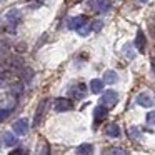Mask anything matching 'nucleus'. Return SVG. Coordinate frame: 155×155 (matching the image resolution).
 <instances>
[{
	"mask_svg": "<svg viewBox=\"0 0 155 155\" xmlns=\"http://www.w3.org/2000/svg\"><path fill=\"white\" fill-rule=\"evenodd\" d=\"M0 2H4V0H0Z\"/></svg>",
	"mask_w": 155,
	"mask_h": 155,
	"instance_id": "obj_26",
	"label": "nucleus"
},
{
	"mask_svg": "<svg viewBox=\"0 0 155 155\" xmlns=\"http://www.w3.org/2000/svg\"><path fill=\"white\" fill-rule=\"evenodd\" d=\"M12 130H14L17 135H25L28 132V120L27 118H20V120H17L14 125H12Z\"/></svg>",
	"mask_w": 155,
	"mask_h": 155,
	"instance_id": "obj_4",
	"label": "nucleus"
},
{
	"mask_svg": "<svg viewBox=\"0 0 155 155\" xmlns=\"http://www.w3.org/2000/svg\"><path fill=\"white\" fill-rule=\"evenodd\" d=\"M92 30V27H90V25H87V24H85V25H82V27L80 28H78V35H82V37H85V35H88V32H90Z\"/></svg>",
	"mask_w": 155,
	"mask_h": 155,
	"instance_id": "obj_18",
	"label": "nucleus"
},
{
	"mask_svg": "<svg viewBox=\"0 0 155 155\" xmlns=\"http://www.w3.org/2000/svg\"><path fill=\"white\" fill-rule=\"evenodd\" d=\"M122 54H124L125 57L128 58V60H134L135 55H137V54H135V50L132 48L130 44H125V45H124V48H122Z\"/></svg>",
	"mask_w": 155,
	"mask_h": 155,
	"instance_id": "obj_16",
	"label": "nucleus"
},
{
	"mask_svg": "<svg viewBox=\"0 0 155 155\" xmlns=\"http://www.w3.org/2000/svg\"><path fill=\"white\" fill-rule=\"evenodd\" d=\"M105 117H107V107H105V105H98V107H95V110H94L95 125H98L102 120H105Z\"/></svg>",
	"mask_w": 155,
	"mask_h": 155,
	"instance_id": "obj_8",
	"label": "nucleus"
},
{
	"mask_svg": "<svg viewBox=\"0 0 155 155\" xmlns=\"http://www.w3.org/2000/svg\"><path fill=\"white\" fill-rule=\"evenodd\" d=\"M7 20L10 22L12 25H17V22L20 20V12H18L17 8H14V10H8V12H7Z\"/></svg>",
	"mask_w": 155,
	"mask_h": 155,
	"instance_id": "obj_14",
	"label": "nucleus"
},
{
	"mask_svg": "<svg viewBox=\"0 0 155 155\" xmlns=\"http://www.w3.org/2000/svg\"><path fill=\"white\" fill-rule=\"evenodd\" d=\"M147 122L148 124H155V112H150V114L147 115Z\"/></svg>",
	"mask_w": 155,
	"mask_h": 155,
	"instance_id": "obj_22",
	"label": "nucleus"
},
{
	"mask_svg": "<svg viewBox=\"0 0 155 155\" xmlns=\"http://www.w3.org/2000/svg\"><path fill=\"white\" fill-rule=\"evenodd\" d=\"M108 153H125L124 150H117V148H114V150H108Z\"/></svg>",
	"mask_w": 155,
	"mask_h": 155,
	"instance_id": "obj_23",
	"label": "nucleus"
},
{
	"mask_svg": "<svg viewBox=\"0 0 155 155\" xmlns=\"http://www.w3.org/2000/svg\"><path fill=\"white\" fill-rule=\"evenodd\" d=\"M130 137L138 138V137H140V130H138L137 127H132V128H130Z\"/></svg>",
	"mask_w": 155,
	"mask_h": 155,
	"instance_id": "obj_21",
	"label": "nucleus"
},
{
	"mask_svg": "<svg viewBox=\"0 0 155 155\" xmlns=\"http://www.w3.org/2000/svg\"><path fill=\"white\" fill-rule=\"evenodd\" d=\"M90 90L92 94H100L104 90V80H98V78H94L90 82Z\"/></svg>",
	"mask_w": 155,
	"mask_h": 155,
	"instance_id": "obj_13",
	"label": "nucleus"
},
{
	"mask_svg": "<svg viewBox=\"0 0 155 155\" xmlns=\"http://www.w3.org/2000/svg\"><path fill=\"white\" fill-rule=\"evenodd\" d=\"M54 108L57 112H68L74 108V104H72L68 98H57V100L54 102Z\"/></svg>",
	"mask_w": 155,
	"mask_h": 155,
	"instance_id": "obj_2",
	"label": "nucleus"
},
{
	"mask_svg": "<svg viewBox=\"0 0 155 155\" xmlns=\"http://www.w3.org/2000/svg\"><path fill=\"white\" fill-rule=\"evenodd\" d=\"M100 102H102V105H105L107 108H112V107H115L117 102H118V94L114 92V90H107L104 95H102Z\"/></svg>",
	"mask_w": 155,
	"mask_h": 155,
	"instance_id": "obj_1",
	"label": "nucleus"
},
{
	"mask_svg": "<svg viewBox=\"0 0 155 155\" xmlns=\"http://www.w3.org/2000/svg\"><path fill=\"white\" fill-rule=\"evenodd\" d=\"M102 25H104V24H102V20H95L94 24L90 25V27H92V30L98 32V30H100V28H102Z\"/></svg>",
	"mask_w": 155,
	"mask_h": 155,
	"instance_id": "obj_19",
	"label": "nucleus"
},
{
	"mask_svg": "<svg viewBox=\"0 0 155 155\" xmlns=\"http://www.w3.org/2000/svg\"><path fill=\"white\" fill-rule=\"evenodd\" d=\"M105 135L107 137H112V138H117L120 137V127L117 124H110L105 127Z\"/></svg>",
	"mask_w": 155,
	"mask_h": 155,
	"instance_id": "obj_10",
	"label": "nucleus"
},
{
	"mask_svg": "<svg viewBox=\"0 0 155 155\" xmlns=\"http://www.w3.org/2000/svg\"><path fill=\"white\" fill-rule=\"evenodd\" d=\"M47 104H48V100H42V102H40V105H38L37 112H35V122H34L35 125H38V124L42 122V117H44V112H45V108H47L45 105H47Z\"/></svg>",
	"mask_w": 155,
	"mask_h": 155,
	"instance_id": "obj_11",
	"label": "nucleus"
},
{
	"mask_svg": "<svg viewBox=\"0 0 155 155\" xmlns=\"http://www.w3.org/2000/svg\"><path fill=\"white\" fill-rule=\"evenodd\" d=\"M4 143L7 147H17L18 145V138L14 134H4Z\"/></svg>",
	"mask_w": 155,
	"mask_h": 155,
	"instance_id": "obj_12",
	"label": "nucleus"
},
{
	"mask_svg": "<svg viewBox=\"0 0 155 155\" xmlns=\"http://www.w3.org/2000/svg\"><path fill=\"white\" fill-rule=\"evenodd\" d=\"M117 80H118V75L115 70H107L104 74V82H107V84H115Z\"/></svg>",
	"mask_w": 155,
	"mask_h": 155,
	"instance_id": "obj_15",
	"label": "nucleus"
},
{
	"mask_svg": "<svg viewBox=\"0 0 155 155\" xmlns=\"http://www.w3.org/2000/svg\"><path fill=\"white\" fill-rule=\"evenodd\" d=\"M137 2H138V4H147L148 0H137Z\"/></svg>",
	"mask_w": 155,
	"mask_h": 155,
	"instance_id": "obj_25",
	"label": "nucleus"
},
{
	"mask_svg": "<svg viewBox=\"0 0 155 155\" xmlns=\"http://www.w3.org/2000/svg\"><path fill=\"white\" fill-rule=\"evenodd\" d=\"M68 94L74 98H84L85 97V85L84 84H74L68 88Z\"/></svg>",
	"mask_w": 155,
	"mask_h": 155,
	"instance_id": "obj_6",
	"label": "nucleus"
},
{
	"mask_svg": "<svg viewBox=\"0 0 155 155\" xmlns=\"http://www.w3.org/2000/svg\"><path fill=\"white\" fill-rule=\"evenodd\" d=\"M92 152H94V147L90 143H82L77 148V153H92Z\"/></svg>",
	"mask_w": 155,
	"mask_h": 155,
	"instance_id": "obj_17",
	"label": "nucleus"
},
{
	"mask_svg": "<svg viewBox=\"0 0 155 155\" xmlns=\"http://www.w3.org/2000/svg\"><path fill=\"white\" fill-rule=\"evenodd\" d=\"M135 47H137L138 52H145V35H143V30H142V28H138V30H137Z\"/></svg>",
	"mask_w": 155,
	"mask_h": 155,
	"instance_id": "obj_9",
	"label": "nucleus"
},
{
	"mask_svg": "<svg viewBox=\"0 0 155 155\" xmlns=\"http://www.w3.org/2000/svg\"><path fill=\"white\" fill-rule=\"evenodd\" d=\"M150 64H152V70H153V74H155V58H152Z\"/></svg>",
	"mask_w": 155,
	"mask_h": 155,
	"instance_id": "obj_24",
	"label": "nucleus"
},
{
	"mask_svg": "<svg viewBox=\"0 0 155 155\" xmlns=\"http://www.w3.org/2000/svg\"><path fill=\"white\" fill-rule=\"evenodd\" d=\"M87 24V17H84V15H80V17H74V18H68L67 25L70 30H78V28L82 27V25Z\"/></svg>",
	"mask_w": 155,
	"mask_h": 155,
	"instance_id": "obj_7",
	"label": "nucleus"
},
{
	"mask_svg": "<svg viewBox=\"0 0 155 155\" xmlns=\"http://www.w3.org/2000/svg\"><path fill=\"white\" fill-rule=\"evenodd\" d=\"M90 7L94 8V10H97V12H108L110 10V7H112V0H94L90 4Z\"/></svg>",
	"mask_w": 155,
	"mask_h": 155,
	"instance_id": "obj_3",
	"label": "nucleus"
},
{
	"mask_svg": "<svg viewBox=\"0 0 155 155\" xmlns=\"http://www.w3.org/2000/svg\"><path fill=\"white\" fill-rule=\"evenodd\" d=\"M137 104L140 105V107H147V108H150V107H153L155 105V100L150 97V94H138V97H137Z\"/></svg>",
	"mask_w": 155,
	"mask_h": 155,
	"instance_id": "obj_5",
	"label": "nucleus"
},
{
	"mask_svg": "<svg viewBox=\"0 0 155 155\" xmlns=\"http://www.w3.org/2000/svg\"><path fill=\"white\" fill-rule=\"evenodd\" d=\"M8 115H10V108H7V110H0V122H4Z\"/></svg>",
	"mask_w": 155,
	"mask_h": 155,
	"instance_id": "obj_20",
	"label": "nucleus"
}]
</instances>
